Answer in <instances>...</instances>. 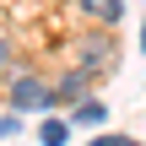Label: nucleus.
<instances>
[{"mask_svg": "<svg viewBox=\"0 0 146 146\" xmlns=\"http://www.w3.org/2000/svg\"><path fill=\"white\" fill-rule=\"evenodd\" d=\"M60 87H43L38 76H11V108H54Z\"/></svg>", "mask_w": 146, "mask_h": 146, "instance_id": "nucleus-1", "label": "nucleus"}, {"mask_svg": "<svg viewBox=\"0 0 146 146\" xmlns=\"http://www.w3.org/2000/svg\"><path fill=\"white\" fill-rule=\"evenodd\" d=\"M81 60H87V70H98V76L114 70V38H108V33H92V38L81 43Z\"/></svg>", "mask_w": 146, "mask_h": 146, "instance_id": "nucleus-2", "label": "nucleus"}, {"mask_svg": "<svg viewBox=\"0 0 146 146\" xmlns=\"http://www.w3.org/2000/svg\"><path fill=\"white\" fill-rule=\"evenodd\" d=\"M81 11H87L98 27H114V22L125 16V0H81Z\"/></svg>", "mask_w": 146, "mask_h": 146, "instance_id": "nucleus-3", "label": "nucleus"}, {"mask_svg": "<svg viewBox=\"0 0 146 146\" xmlns=\"http://www.w3.org/2000/svg\"><path fill=\"white\" fill-rule=\"evenodd\" d=\"M92 76H98V70H87V65H81V70H70V76L60 81V103H65V98H87V87H92Z\"/></svg>", "mask_w": 146, "mask_h": 146, "instance_id": "nucleus-4", "label": "nucleus"}, {"mask_svg": "<svg viewBox=\"0 0 146 146\" xmlns=\"http://www.w3.org/2000/svg\"><path fill=\"white\" fill-rule=\"evenodd\" d=\"M76 119H81V125H103V119H108V108H103L98 98H81V103H76Z\"/></svg>", "mask_w": 146, "mask_h": 146, "instance_id": "nucleus-5", "label": "nucleus"}, {"mask_svg": "<svg viewBox=\"0 0 146 146\" xmlns=\"http://www.w3.org/2000/svg\"><path fill=\"white\" fill-rule=\"evenodd\" d=\"M38 141H43V146H65V119H43Z\"/></svg>", "mask_w": 146, "mask_h": 146, "instance_id": "nucleus-6", "label": "nucleus"}, {"mask_svg": "<svg viewBox=\"0 0 146 146\" xmlns=\"http://www.w3.org/2000/svg\"><path fill=\"white\" fill-rule=\"evenodd\" d=\"M92 146H135V141H92Z\"/></svg>", "mask_w": 146, "mask_h": 146, "instance_id": "nucleus-7", "label": "nucleus"}, {"mask_svg": "<svg viewBox=\"0 0 146 146\" xmlns=\"http://www.w3.org/2000/svg\"><path fill=\"white\" fill-rule=\"evenodd\" d=\"M141 49H146V33H141Z\"/></svg>", "mask_w": 146, "mask_h": 146, "instance_id": "nucleus-8", "label": "nucleus"}]
</instances>
